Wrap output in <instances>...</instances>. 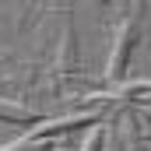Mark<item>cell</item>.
Masks as SVG:
<instances>
[{
	"label": "cell",
	"mask_w": 151,
	"mask_h": 151,
	"mask_svg": "<svg viewBox=\"0 0 151 151\" xmlns=\"http://www.w3.org/2000/svg\"><path fill=\"white\" fill-rule=\"evenodd\" d=\"M134 91L141 95V102H144V106H151V88H148V84H141V88H134Z\"/></svg>",
	"instance_id": "obj_4"
},
{
	"label": "cell",
	"mask_w": 151,
	"mask_h": 151,
	"mask_svg": "<svg viewBox=\"0 0 151 151\" xmlns=\"http://www.w3.org/2000/svg\"><path fill=\"white\" fill-rule=\"evenodd\" d=\"M49 148H53L49 141H35V137H28V134H25L21 141H14V144H4L0 151H49Z\"/></svg>",
	"instance_id": "obj_3"
},
{
	"label": "cell",
	"mask_w": 151,
	"mask_h": 151,
	"mask_svg": "<svg viewBox=\"0 0 151 151\" xmlns=\"http://www.w3.org/2000/svg\"><path fill=\"white\" fill-rule=\"evenodd\" d=\"M99 116H60V119H39L35 127L28 130V137H35V141H49V137H56V134H67V130H74V127H88V123H95Z\"/></svg>",
	"instance_id": "obj_1"
},
{
	"label": "cell",
	"mask_w": 151,
	"mask_h": 151,
	"mask_svg": "<svg viewBox=\"0 0 151 151\" xmlns=\"http://www.w3.org/2000/svg\"><path fill=\"white\" fill-rule=\"evenodd\" d=\"M0 123H21V127H32V123H39V113H32L28 106H18V102L0 99Z\"/></svg>",
	"instance_id": "obj_2"
}]
</instances>
